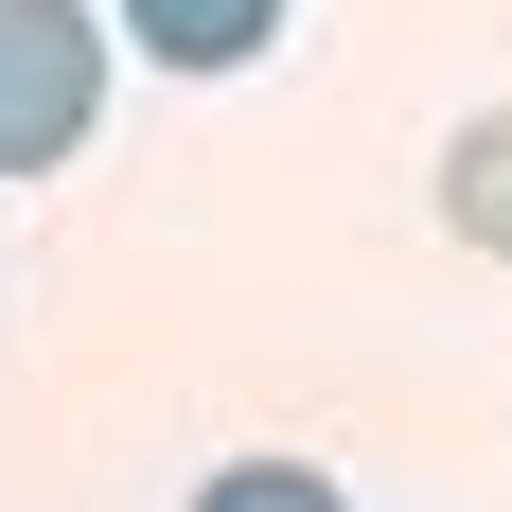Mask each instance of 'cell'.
<instances>
[{"label":"cell","instance_id":"obj_1","mask_svg":"<svg viewBox=\"0 0 512 512\" xmlns=\"http://www.w3.org/2000/svg\"><path fill=\"white\" fill-rule=\"evenodd\" d=\"M89 124H106V18L89 0H0V177H53Z\"/></svg>","mask_w":512,"mask_h":512},{"label":"cell","instance_id":"obj_2","mask_svg":"<svg viewBox=\"0 0 512 512\" xmlns=\"http://www.w3.org/2000/svg\"><path fill=\"white\" fill-rule=\"evenodd\" d=\"M265 36H283V0H124V36H106V53H159V71H195V89H212V71H248Z\"/></svg>","mask_w":512,"mask_h":512},{"label":"cell","instance_id":"obj_3","mask_svg":"<svg viewBox=\"0 0 512 512\" xmlns=\"http://www.w3.org/2000/svg\"><path fill=\"white\" fill-rule=\"evenodd\" d=\"M442 230L477 265H512V106H477L460 142H442Z\"/></svg>","mask_w":512,"mask_h":512},{"label":"cell","instance_id":"obj_4","mask_svg":"<svg viewBox=\"0 0 512 512\" xmlns=\"http://www.w3.org/2000/svg\"><path fill=\"white\" fill-rule=\"evenodd\" d=\"M195 512H354V495H336L318 460H212V477H195Z\"/></svg>","mask_w":512,"mask_h":512}]
</instances>
